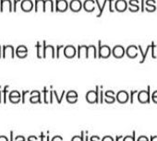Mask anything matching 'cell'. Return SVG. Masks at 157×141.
<instances>
[{
  "mask_svg": "<svg viewBox=\"0 0 157 141\" xmlns=\"http://www.w3.org/2000/svg\"><path fill=\"white\" fill-rule=\"evenodd\" d=\"M86 100L90 103L99 102V86H96V91H89L87 92Z\"/></svg>",
  "mask_w": 157,
  "mask_h": 141,
  "instance_id": "1",
  "label": "cell"
},
{
  "mask_svg": "<svg viewBox=\"0 0 157 141\" xmlns=\"http://www.w3.org/2000/svg\"><path fill=\"white\" fill-rule=\"evenodd\" d=\"M98 46H99V58H107L111 54V49L108 45H102L101 40L98 41Z\"/></svg>",
  "mask_w": 157,
  "mask_h": 141,
  "instance_id": "2",
  "label": "cell"
},
{
  "mask_svg": "<svg viewBox=\"0 0 157 141\" xmlns=\"http://www.w3.org/2000/svg\"><path fill=\"white\" fill-rule=\"evenodd\" d=\"M150 86H148L147 91H140L138 92V100L140 103H150Z\"/></svg>",
  "mask_w": 157,
  "mask_h": 141,
  "instance_id": "3",
  "label": "cell"
},
{
  "mask_svg": "<svg viewBox=\"0 0 157 141\" xmlns=\"http://www.w3.org/2000/svg\"><path fill=\"white\" fill-rule=\"evenodd\" d=\"M3 54H2V57L6 58V57H10V58H14L15 56V50L14 47L12 45H4L2 48Z\"/></svg>",
  "mask_w": 157,
  "mask_h": 141,
  "instance_id": "4",
  "label": "cell"
},
{
  "mask_svg": "<svg viewBox=\"0 0 157 141\" xmlns=\"http://www.w3.org/2000/svg\"><path fill=\"white\" fill-rule=\"evenodd\" d=\"M76 54H77V49L73 45L69 44L64 47V54L66 55V57L72 58L76 55Z\"/></svg>",
  "mask_w": 157,
  "mask_h": 141,
  "instance_id": "5",
  "label": "cell"
},
{
  "mask_svg": "<svg viewBox=\"0 0 157 141\" xmlns=\"http://www.w3.org/2000/svg\"><path fill=\"white\" fill-rule=\"evenodd\" d=\"M112 54L116 58H122L125 54V48L122 45H116L112 50Z\"/></svg>",
  "mask_w": 157,
  "mask_h": 141,
  "instance_id": "6",
  "label": "cell"
},
{
  "mask_svg": "<svg viewBox=\"0 0 157 141\" xmlns=\"http://www.w3.org/2000/svg\"><path fill=\"white\" fill-rule=\"evenodd\" d=\"M115 9L119 12H123L128 9V3L126 0H117L115 2Z\"/></svg>",
  "mask_w": 157,
  "mask_h": 141,
  "instance_id": "7",
  "label": "cell"
},
{
  "mask_svg": "<svg viewBox=\"0 0 157 141\" xmlns=\"http://www.w3.org/2000/svg\"><path fill=\"white\" fill-rule=\"evenodd\" d=\"M116 99L119 103H126L128 101V93L126 91H120L117 92Z\"/></svg>",
  "mask_w": 157,
  "mask_h": 141,
  "instance_id": "8",
  "label": "cell"
},
{
  "mask_svg": "<svg viewBox=\"0 0 157 141\" xmlns=\"http://www.w3.org/2000/svg\"><path fill=\"white\" fill-rule=\"evenodd\" d=\"M68 7L67 0H56V11H65Z\"/></svg>",
  "mask_w": 157,
  "mask_h": 141,
  "instance_id": "9",
  "label": "cell"
},
{
  "mask_svg": "<svg viewBox=\"0 0 157 141\" xmlns=\"http://www.w3.org/2000/svg\"><path fill=\"white\" fill-rule=\"evenodd\" d=\"M21 8L23 11H31L33 8V4L32 0H21Z\"/></svg>",
  "mask_w": 157,
  "mask_h": 141,
  "instance_id": "10",
  "label": "cell"
},
{
  "mask_svg": "<svg viewBox=\"0 0 157 141\" xmlns=\"http://www.w3.org/2000/svg\"><path fill=\"white\" fill-rule=\"evenodd\" d=\"M68 7L72 11H78L82 9V4L81 0H71L70 3L68 4Z\"/></svg>",
  "mask_w": 157,
  "mask_h": 141,
  "instance_id": "11",
  "label": "cell"
},
{
  "mask_svg": "<svg viewBox=\"0 0 157 141\" xmlns=\"http://www.w3.org/2000/svg\"><path fill=\"white\" fill-rule=\"evenodd\" d=\"M16 54L20 58H24L28 54V49L25 45H20L16 49Z\"/></svg>",
  "mask_w": 157,
  "mask_h": 141,
  "instance_id": "12",
  "label": "cell"
},
{
  "mask_svg": "<svg viewBox=\"0 0 157 141\" xmlns=\"http://www.w3.org/2000/svg\"><path fill=\"white\" fill-rule=\"evenodd\" d=\"M126 53L129 58H135L138 55V47L136 45H129L127 48Z\"/></svg>",
  "mask_w": 157,
  "mask_h": 141,
  "instance_id": "13",
  "label": "cell"
},
{
  "mask_svg": "<svg viewBox=\"0 0 157 141\" xmlns=\"http://www.w3.org/2000/svg\"><path fill=\"white\" fill-rule=\"evenodd\" d=\"M105 102L107 103H113L116 101V97H115V92L113 91H107L105 93Z\"/></svg>",
  "mask_w": 157,
  "mask_h": 141,
  "instance_id": "14",
  "label": "cell"
},
{
  "mask_svg": "<svg viewBox=\"0 0 157 141\" xmlns=\"http://www.w3.org/2000/svg\"><path fill=\"white\" fill-rule=\"evenodd\" d=\"M87 50H88V46L78 45V58H81V57L87 58Z\"/></svg>",
  "mask_w": 157,
  "mask_h": 141,
  "instance_id": "15",
  "label": "cell"
},
{
  "mask_svg": "<svg viewBox=\"0 0 157 141\" xmlns=\"http://www.w3.org/2000/svg\"><path fill=\"white\" fill-rule=\"evenodd\" d=\"M83 8L86 11H94V0H85L83 3Z\"/></svg>",
  "mask_w": 157,
  "mask_h": 141,
  "instance_id": "16",
  "label": "cell"
},
{
  "mask_svg": "<svg viewBox=\"0 0 157 141\" xmlns=\"http://www.w3.org/2000/svg\"><path fill=\"white\" fill-rule=\"evenodd\" d=\"M128 8L130 11H138L140 9V5H139V1L138 0H129L128 2Z\"/></svg>",
  "mask_w": 157,
  "mask_h": 141,
  "instance_id": "17",
  "label": "cell"
},
{
  "mask_svg": "<svg viewBox=\"0 0 157 141\" xmlns=\"http://www.w3.org/2000/svg\"><path fill=\"white\" fill-rule=\"evenodd\" d=\"M93 55L94 58L97 57V52H96V47L94 45H90L88 46V50H87V58L91 57Z\"/></svg>",
  "mask_w": 157,
  "mask_h": 141,
  "instance_id": "18",
  "label": "cell"
},
{
  "mask_svg": "<svg viewBox=\"0 0 157 141\" xmlns=\"http://www.w3.org/2000/svg\"><path fill=\"white\" fill-rule=\"evenodd\" d=\"M44 3H45V0H35V11L37 12L39 10V8L42 7L43 8V11H44Z\"/></svg>",
  "mask_w": 157,
  "mask_h": 141,
  "instance_id": "19",
  "label": "cell"
},
{
  "mask_svg": "<svg viewBox=\"0 0 157 141\" xmlns=\"http://www.w3.org/2000/svg\"><path fill=\"white\" fill-rule=\"evenodd\" d=\"M36 47H37V57L42 58L43 54H44V45H42L39 42H37Z\"/></svg>",
  "mask_w": 157,
  "mask_h": 141,
  "instance_id": "20",
  "label": "cell"
},
{
  "mask_svg": "<svg viewBox=\"0 0 157 141\" xmlns=\"http://www.w3.org/2000/svg\"><path fill=\"white\" fill-rule=\"evenodd\" d=\"M29 100L33 103H36V102H40L41 103L42 102V101H41V93L38 94V95H32Z\"/></svg>",
  "mask_w": 157,
  "mask_h": 141,
  "instance_id": "21",
  "label": "cell"
},
{
  "mask_svg": "<svg viewBox=\"0 0 157 141\" xmlns=\"http://www.w3.org/2000/svg\"><path fill=\"white\" fill-rule=\"evenodd\" d=\"M49 7L50 11H54V2L53 0H45V3H44V11H46L47 8Z\"/></svg>",
  "mask_w": 157,
  "mask_h": 141,
  "instance_id": "22",
  "label": "cell"
},
{
  "mask_svg": "<svg viewBox=\"0 0 157 141\" xmlns=\"http://www.w3.org/2000/svg\"><path fill=\"white\" fill-rule=\"evenodd\" d=\"M95 2H96L97 6H98V8H99V14L97 15V17H100V16H101V15L103 14L104 9H105V5H106V3H107V0H105V1H104V4H103V6H100V3H99V0H95Z\"/></svg>",
  "mask_w": 157,
  "mask_h": 141,
  "instance_id": "23",
  "label": "cell"
},
{
  "mask_svg": "<svg viewBox=\"0 0 157 141\" xmlns=\"http://www.w3.org/2000/svg\"><path fill=\"white\" fill-rule=\"evenodd\" d=\"M84 135H85V131H82L81 135H74L71 141H84Z\"/></svg>",
  "mask_w": 157,
  "mask_h": 141,
  "instance_id": "24",
  "label": "cell"
},
{
  "mask_svg": "<svg viewBox=\"0 0 157 141\" xmlns=\"http://www.w3.org/2000/svg\"><path fill=\"white\" fill-rule=\"evenodd\" d=\"M65 93H66V91H63V92H62V94H61V96H60V98H59V97H58V94H57V92H56V91H53V94H54V96L56 98V102H57L58 103H61L62 99H63V97H64Z\"/></svg>",
  "mask_w": 157,
  "mask_h": 141,
  "instance_id": "25",
  "label": "cell"
},
{
  "mask_svg": "<svg viewBox=\"0 0 157 141\" xmlns=\"http://www.w3.org/2000/svg\"><path fill=\"white\" fill-rule=\"evenodd\" d=\"M10 97H12V98H21V95L18 91H12L9 94V98H10Z\"/></svg>",
  "mask_w": 157,
  "mask_h": 141,
  "instance_id": "26",
  "label": "cell"
},
{
  "mask_svg": "<svg viewBox=\"0 0 157 141\" xmlns=\"http://www.w3.org/2000/svg\"><path fill=\"white\" fill-rule=\"evenodd\" d=\"M135 135H136V132L133 131L132 135H126L123 138V141H135Z\"/></svg>",
  "mask_w": 157,
  "mask_h": 141,
  "instance_id": "27",
  "label": "cell"
},
{
  "mask_svg": "<svg viewBox=\"0 0 157 141\" xmlns=\"http://www.w3.org/2000/svg\"><path fill=\"white\" fill-rule=\"evenodd\" d=\"M10 88L9 85H6L4 90L2 91V94H3V102L6 103L7 102V94H8V89Z\"/></svg>",
  "mask_w": 157,
  "mask_h": 141,
  "instance_id": "28",
  "label": "cell"
},
{
  "mask_svg": "<svg viewBox=\"0 0 157 141\" xmlns=\"http://www.w3.org/2000/svg\"><path fill=\"white\" fill-rule=\"evenodd\" d=\"M43 93H44V102H45V103H48L49 102L47 101V96H48V93H49V91H48V90H47L45 87L44 88Z\"/></svg>",
  "mask_w": 157,
  "mask_h": 141,
  "instance_id": "29",
  "label": "cell"
},
{
  "mask_svg": "<svg viewBox=\"0 0 157 141\" xmlns=\"http://www.w3.org/2000/svg\"><path fill=\"white\" fill-rule=\"evenodd\" d=\"M67 97H78V93L75 91H69L67 93Z\"/></svg>",
  "mask_w": 157,
  "mask_h": 141,
  "instance_id": "30",
  "label": "cell"
},
{
  "mask_svg": "<svg viewBox=\"0 0 157 141\" xmlns=\"http://www.w3.org/2000/svg\"><path fill=\"white\" fill-rule=\"evenodd\" d=\"M155 43H153V42H151V57L152 58H156V56H155V54H154V48H155Z\"/></svg>",
  "mask_w": 157,
  "mask_h": 141,
  "instance_id": "31",
  "label": "cell"
},
{
  "mask_svg": "<svg viewBox=\"0 0 157 141\" xmlns=\"http://www.w3.org/2000/svg\"><path fill=\"white\" fill-rule=\"evenodd\" d=\"M99 88H101V87H99ZM99 102L100 103L104 102V91H102V88H101V91H99Z\"/></svg>",
  "mask_w": 157,
  "mask_h": 141,
  "instance_id": "32",
  "label": "cell"
},
{
  "mask_svg": "<svg viewBox=\"0 0 157 141\" xmlns=\"http://www.w3.org/2000/svg\"><path fill=\"white\" fill-rule=\"evenodd\" d=\"M67 101L70 103H75L78 101V97H67Z\"/></svg>",
  "mask_w": 157,
  "mask_h": 141,
  "instance_id": "33",
  "label": "cell"
},
{
  "mask_svg": "<svg viewBox=\"0 0 157 141\" xmlns=\"http://www.w3.org/2000/svg\"><path fill=\"white\" fill-rule=\"evenodd\" d=\"M64 46L63 45H57L56 46V58H59L60 57V49L63 48Z\"/></svg>",
  "mask_w": 157,
  "mask_h": 141,
  "instance_id": "34",
  "label": "cell"
},
{
  "mask_svg": "<svg viewBox=\"0 0 157 141\" xmlns=\"http://www.w3.org/2000/svg\"><path fill=\"white\" fill-rule=\"evenodd\" d=\"M136 93H138V91H131V92H130V103H131V104H132L133 102H134V95H135Z\"/></svg>",
  "mask_w": 157,
  "mask_h": 141,
  "instance_id": "35",
  "label": "cell"
},
{
  "mask_svg": "<svg viewBox=\"0 0 157 141\" xmlns=\"http://www.w3.org/2000/svg\"><path fill=\"white\" fill-rule=\"evenodd\" d=\"M102 141H115V140H114V138L111 135H105L102 138Z\"/></svg>",
  "mask_w": 157,
  "mask_h": 141,
  "instance_id": "36",
  "label": "cell"
},
{
  "mask_svg": "<svg viewBox=\"0 0 157 141\" xmlns=\"http://www.w3.org/2000/svg\"><path fill=\"white\" fill-rule=\"evenodd\" d=\"M138 48H139V50H140V54H141V57H142V59L140 60V63H141V64H142V63L145 61V58H144V54H143V50H142V48H141V46H140V45H139V47H138Z\"/></svg>",
  "mask_w": 157,
  "mask_h": 141,
  "instance_id": "37",
  "label": "cell"
},
{
  "mask_svg": "<svg viewBox=\"0 0 157 141\" xmlns=\"http://www.w3.org/2000/svg\"><path fill=\"white\" fill-rule=\"evenodd\" d=\"M21 98H12V97L10 98V101L12 103H18V102H21Z\"/></svg>",
  "mask_w": 157,
  "mask_h": 141,
  "instance_id": "38",
  "label": "cell"
},
{
  "mask_svg": "<svg viewBox=\"0 0 157 141\" xmlns=\"http://www.w3.org/2000/svg\"><path fill=\"white\" fill-rule=\"evenodd\" d=\"M51 141H63V137L61 135H55L53 136Z\"/></svg>",
  "mask_w": 157,
  "mask_h": 141,
  "instance_id": "39",
  "label": "cell"
},
{
  "mask_svg": "<svg viewBox=\"0 0 157 141\" xmlns=\"http://www.w3.org/2000/svg\"><path fill=\"white\" fill-rule=\"evenodd\" d=\"M29 92H30L29 91H22V93H21V94H22V95H21V101H22L23 103L25 102V96H26V94L29 93Z\"/></svg>",
  "mask_w": 157,
  "mask_h": 141,
  "instance_id": "40",
  "label": "cell"
},
{
  "mask_svg": "<svg viewBox=\"0 0 157 141\" xmlns=\"http://www.w3.org/2000/svg\"><path fill=\"white\" fill-rule=\"evenodd\" d=\"M151 98H152V101H153V102L157 103V91H155L152 93V96H151Z\"/></svg>",
  "mask_w": 157,
  "mask_h": 141,
  "instance_id": "41",
  "label": "cell"
},
{
  "mask_svg": "<svg viewBox=\"0 0 157 141\" xmlns=\"http://www.w3.org/2000/svg\"><path fill=\"white\" fill-rule=\"evenodd\" d=\"M19 2H21V0H14V4L12 5L13 6V10L14 11H17V5Z\"/></svg>",
  "mask_w": 157,
  "mask_h": 141,
  "instance_id": "42",
  "label": "cell"
},
{
  "mask_svg": "<svg viewBox=\"0 0 157 141\" xmlns=\"http://www.w3.org/2000/svg\"><path fill=\"white\" fill-rule=\"evenodd\" d=\"M137 141H149V138H147L145 135H140V136H139Z\"/></svg>",
  "mask_w": 157,
  "mask_h": 141,
  "instance_id": "43",
  "label": "cell"
},
{
  "mask_svg": "<svg viewBox=\"0 0 157 141\" xmlns=\"http://www.w3.org/2000/svg\"><path fill=\"white\" fill-rule=\"evenodd\" d=\"M107 2L109 3V10L111 11V12H113L114 11V9H113V0H107Z\"/></svg>",
  "mask_w": 157,
  "mask_h": 141,
  "instance_id": "44",
  "label": "cell"
},
{
  "mask_svg": "<svg viewBox=\"0 0 157 141\" xmlns=\"http://www.w3.org/2000/svg\"><path fill=\"white\" fill-rule=\"evenodd\" d=\"M36 139H37V136L35 135H30L28 137V141H36Z\"/></svg>",
  "mask_w": 157,
  "mask_h": 141,
  "instance_id": "45",
  "label": "cell"
},
{
  "mask_svg": "<svg viewBox=\"0 0 157 141\" xmlns=\"http://www.w3.org/2000/svg\"><path fill=\"white\" fill-rule=\"evenodd\" d=\"M40 137H41V140H42V141H47V140H46V136L44 135V134L43 132L40 134Z\"/></svg>",
  "mask_w": 157,
  "mask_h": 141,
  "instance_id": "46",
  "label": "cell"
},
{
  "mask_svg": "<svg viewBox=\"0 0 157 141\" xmlns=\"http://www.w3.org/2000/svg\"><path fill=\"white\" fill-rule=\"evenodd\" d=\"M90 140H97V141H99L100 140V137L98 135H92L91 138H90Z\"/></svg>",
  "mask_w": 157,
  "mask_h": 141,
  "instance_id": "47",
  "label": "cell"
},
{
  "mask_svg": "<svg viewBox=\"0 0 157 141\" xmlns=\"http://www.w3.org/2000/svg\"><path fill=\"white\" fill-rule=\"evenodd\" d=\"M0 141H9V138L6 135H0Z\"/></svg>",
  "mask_w": 157,
  "mask_h": 141,
  "instance_id": "48",
  "label": "cell"
},
{
  "mask_svg": "<svg viewBox=\"0 0 157 141\" xmlns=\"http://www.w3.org/2000/svg\"><path fill=\"white\" fill-rule=\"evenodd\" d=\"M10 141H14V132H13V131H10Z\"/></svg>",
  "mask_w": 157,
  "mask_h": 141,
  "instance_id": "49",
  "label": "cell"
},
{
  "mask_svg": "<svg viewBox=\"0 0 157 141\" xmlns=\"http://www.w3.org/2000/svg\"><path fill=\"white\" fill-rule=\"evenodd\" d=\"M41 92L39 91H33L32 92H31V96L32 95H38V94H40Z\"/></svg>",
  "mask_w": 157,
  "mask_h": 141,
  "instance_id": "50",
  "label": "cell"
},
{
  "mask_svg": "<svg viewBox=\"0 0 157 141\" xmlns=\"http://www.w3.org/2000/svg\"><path fill=\"white\" fill-rule=\"evenodd\" d=\"M141 9H140V10L142 11V12H144L145 10H144V9H145V6H144V0H141Z\"/></svg>",
  "mask_w": 157,
  "mask_h": 141,
  "instance_id": "51",
  "label": "cell"
},
{
  "mask_svg": "<svg viewBox=\"0 0 157 141\" xmlns=\"http://www.w3.org/2000/svg\"><path fill=\"white\" fill-rule=\"evenodd\" d=\"M88 132L87 131H85V135H84V141H89V136H88Z\"/></svg>",
  "mask_w": 157,
  "mask_h": 141,
  "instance_id": "52",
  "label": "cell"
},
{
  "mask_svg": "<svg viewBox=\"0 0 157 141\" xmlns=\"http://www.w3.org/2000/svg\"><path fill=\"white\" fill-rule=\"evenodd\" d=\"M2 102V90H1V86H0V103Z\"/></svg>",
  "mask_w": 157,
  "mask_h": 141,
  "instance_id": "53",
  "label": "cell"
},
{
  "mask_svg": "<svg viewBox=\"0 0 157 141\" xmlns=\"http://www.w3.org/2000/svg\"><path fill=\"white\" fill-rule=\"evenodd\" d=\"M121 138H123V135H117L116 136V141H119Z\"/></svg>",
  "mask_w": 157,
  "mask_h": 141,
  "instance_id": "54",
  "label": "cell"
},
{
  "mask_svg": "<svg viewBox=\"0 0 157 141\" xmlns=\"http://www.w3.org/2000/svg\"><path fill=\"white\" fill-rule=\"evenodd\" d=\"M155 138H157V135H153V136L151 135V141H153Z\"/></svg>",
  "mask_w": 157,
  "mask_h": 141,
  "instance_id": "55",
  "label": "cell"
},
{
  "mask_svg": "<svg viewBox=\"0 0 157 141\" xmlns=\"http://www.w3.org/2000/svg\"><path fill=\"white\" fill-rule=\"evenodd\" d=\"M18 141H26V140H25V137H24V138H22V139H21V140H18Z\"/></svg>",
  "mask_w": 157,
  "mask_h": 141,
  "instance_id": "56",
  "label": "cell"
},
{
  "mask_svg": "<svg viewBox=\"0 0 157 141\" xmlns=\"http://www.w3.org/2000/svg\"><path fill=\"white\" fill-rule=\"evenodd\" d=\"M0 57H1V45H0Z\"/></svg>",
  "mask_w": 157,
  "mask_h": 141,
  "instance_id": "57",
  "label": "cell"
},
{
  "mask_svg": "<svg viewBox=\"0 0 157 141\" xmlns=\"http://www.w3.org/2000/svg\"><path fill=\"white\" fill-rule=\"evenodd\" d=\"M90 141H97V140H90Z\"/></svg>",
  "mask_w": 157,
  "mask_h": 141,
  "instance_id": "58",
  "label": "cell"
}]
</instances>
